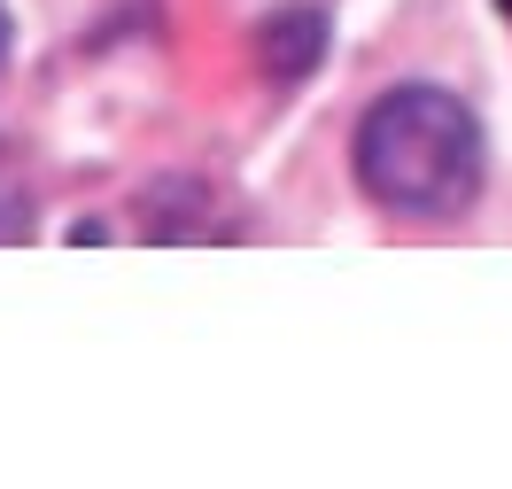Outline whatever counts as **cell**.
Here are the masks:
<instances>
[{"instance_id": "6da1fadb", "label": "cell", "mask_w": 512, "mask_h": 489, "mask_svg": "<svg viewBox=\"0 0 512 489\" xmlns=\"http://www.w3.org/2000/svg\"><path fill=\"white\" fill-rule=\"evenodd\" d=\"M357 179L396 218H450L481 187V125L443 86H396L357 125Z\"/></svg>"}, {"instance_id": "7a4b0ae2", "label": "cell", "mask_w": 512, "mask_h": 489, "mask_svg": "<svg viewBox=\"0 0 512 489\" xmlns=\"http://www.w3.org/2000/svg\"><path fill=\"white\" fill-rule=\"evenodd\" d=\"M319 47H326L319 8H280V16L256 32V63H264V78H303V70L319 63Z\"/></svg>"}, {"instance_id": "3957f363", "label": "cell", "mask_w": 512, "mask_h": 489, "mask_svg": "<svg viewBox=\"0 0 512 489\" xmlns=\"http://www.w3.org/2000/svg\"><path fill=\"white\" fill-rule=\"evenodd\" d=\"M8 233H16V202L0 195V241H8Z\"/></svg>"}, {"instance_id": "277c9868", "label": "cell", "mask_w": 512, "mask_h": 489, "mask_svg": "<svg viewBox=\"0 0 512 489\" xmlns=\"http://www.w3.org/2000/svg\"><path fill=\"white\" fill-rule=\"evenodd\" d=\"M0 55H8V8H0Z\"/></svg>"}, {"instance_id": "5b68a950", "label": "cell", "mask_w": 512, "mask_h": 489, "mask_svg": "<svg viewBox=\"0 0 512 489\" xmlns=\"http://www.w3.org/2000/svg\"><path fill=\"white\" fill-rule=\"evenodd\" d=\"M497 8H505V16H512V0H497Z\"/></svg>"}]
</instances>
